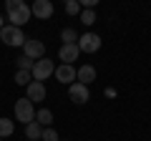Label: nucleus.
<instances>
[{
	"mask_svg": "<svg viewBox=\"0 0 151 141\" xmlns=\"http://www.w3.org/2000/svg\"><path fill=\"white\" fill-rule=\"evenodd\" d=\"M5 10H8V20H10V25L15 28H23L28 20H30V5H25L23 0H8L5 3Z\"/></svg>",
	"mask_w": 151,
	"mask_h": 141,
	"instance_id": "obj_1",
	"label": "nucleus"
},
{
	"mask_svg": "<svg viewBox=\"0 0 151 141\" xmlns=\"http://www.w3.org/2000/svg\"><path fill=\"white\" fill-rule=\"evenodd\" d=\"M0 40H3L5 45H13V48H23L28 38L23 35L20 28H15V25H3V30H0Z\"/></svg>",
	"mask_w": 151,
	"mask_h": 141,
	"instance_id": "obj_2",
	"label": "nucleus"
},
{
	"mask_svg": "<svg viewBox=\"0 0 151 141\" xmlns=\"http://www.w3.org/2000/svg\"><path fill=\"white\" fill-rule=\"evenodd\" d=\"M15 121H20L25 126L35 121V106H33V101H28V98H18L15 101Z\"/></svg>",
	"mask_w": 151,
	"mask_h": 141,
	"instance_id": "obj_3",
	"label": "nucleus"
},
{
	"mask_svg": "<svg viewBox=\"0 0 151 141\" xmlns=\"http://www.w3.org/2000/svg\"><path fill=\"white\" fill-rule=\"evenodd\" d=\"M53 73H55V63H53V60H48V58L35 60V65H33V70H30L33 81H38V83H43L45 78H50Z\"/></svg>",
	"mask_w": 151,
	"mask_h": 141,
	"instance_id": "obj_4",
	"label": "nucleus"
},
{
	"mask_svg": "<svg viewBox=\"0 0 151 141\" xmlns=\"http://www.w3.org/2000/svg\"><path fill=\"white\" fill-rule=\"evenodd\" d=\"M23 55H28L30 60L45 58V43L43 40H35V38H28L25 45H23Z\"/></svg>",
	"mask_w": 151,
	"mask_h": 141,
	"instance_id": "obj_5",
	"label": "nucleus"
},
{
	"mask_svg": "<svg viewBox=\"0 0 151 141\" xmlns=\"http://www.w3.org/2000/svg\"><path fill=\"white\" fill-rule=\"evenodd\" d=\"M30 13L38 18V20H48V18H53L55 8H53L50 0H35V3L30 5Z\"/></svg>",
	"mask_w": 151,
	"mask_h": 141,
	"instance_id": "obj_6",
	"label": "nucleus"
},
{
	"mask_svg": "<svg viewBox=\"0 0 151 141\" xmlns=\"http://www.w3.org/2000/svg\"><path fill=\"white\" fill-rule=\"evenodd\" d=\"M78 48H81V53H96L101 48V38L96 33H83L78 38Z\"/></svg>",
	"mask_w": 151,
	"mask_h": 141,
	"instance_id": "obj_7",
	"label": "nucleus"
},
{
	"mask_svg": "<svg viewBox=\"0 0 151 141\" xmlns=\"http://www.w3.org/2000/svg\"><path fill=\"white\" fill-rule=\"evenodd\" d=\"M68 96H70V101L73 103H86L88 101V86H83V83H70L68 86Z\"/></svg>",
	"mask_w": 151,
	"mask_h": 141,
	"instance_id": "obj_8",
	"label": "nucleus"
},
{
	"mask_svg": "<svg viewBox=\"0 0 151 141\" xmlns=\"http://www.w3.org/2000/svg\"><path fill=\"white\" fill-rule=\"evenodd\" d=\"M76 73H78V70H76L73 65H65V63H60L58 68H55V78H58L60 83H65V86L76 83Z\"/></svg>",
	"mask_w": 151,
	"mask_h": 141,
	"instance_id": "obj_9",
	"label": "nucleus"
},
{
	"mask_svg": "<svg viewBox=\"0 0 151 141\" xmlns=\"http://www.w3.org/2000/svg\"><path fill=\"white\" fill-rule=\"evenodd\" d=\"M78 55H81L78 43L76 45H60V50H58V58L63 60L65 65H73V60H78Z\"/></svg>",
	"mask_w": 151,
	"mask_h": 141,
	"instance_id": "obj_10",
	"label": "nucleus"
},
{
	"mask_svg": "<svg viewBox=\"0 0 151 141\" xmlns=\"http://www.w3.org/2000/svg\"><path fill=\"white\" fill-rule=\"evenodd\" d=\"M25 91H28V96H25L28 101H35V103L45 101V86H43V83H38V81H30Z\"/></svg>",
	"mask_w": 151,
	"mask_h": 141,
	"instance_id": "obj_11",
	"label": "nucleus"
},
{
	"mask_svg": "<svg viewBox=\"0 0 151 141\" xmlns=\"http://www.w3.org/2000/svg\"><path fill=\"white\" fill-rule=\"evenodd\" d=\"M76 81L83 83V86L93 83V81H96V68H93V65H81V68H78V73H76Z\"/></svg>",
	"mask_w": 151,
	"mask_h": 141,
	"instance_id": "obj_12",
	"label": "nucleus"
},
{
	"mask_svg": "<svg viewBox=\"0 0 151 141\" xmlns=\"http://www.w3.org/2000/svg\"><path fill=\"white\" fill-rule=\"evenodd\" d=\"M25 136H28L30 141H40V139H43V126L38 124V121L28 124V126H25Z\"/></svg>",
	"mask_w": 151,
	"mask_h": 141,
	"instance_id": "obj_13",
	"label": "nucleus"
},
{
	"mask_svg": "<svg viewBox=\"0 0 151 141\" xmlns=\"http://www.w3.org/2000/svg\"><path fill=\"white\" fill-rule=\"evenodd\" d=\"M78 38H81V35H76L73 28H63V30H60V40H63V45H76Z\"/></svg>",
	"mask_w": 151,
	"mask_h": 141,
	"instance_id": "obj_14",
	"label": "nucleus"
},
{
	"mask_svg": "<svg viewBox=\"0 0 151 141\" xmlns=\"http://www.w3.org/2000/svg\"><path fill=\"white\" fill-rule=\"evenodd\" d=\"M35 121L43 126V129H50V124H53V114H50L48 109H40V111L35 114Z\"/></svg>",
	"mask_w": 151,
	"mask_h": 141,
	"instance_id": "obj_15",
	"label": "nucleus"
},
{
	"mask_svg": "<svg viewBox=\"0 0 151 141\" xmlns=\"http://www.w3.org/2000/svg\"><path fill=\"white\" fill-rule=\"evenodd\" d=\"M13 131H15V124L10 119H0V139H8Z\"/></svg>",
	"mask_w": 151,
	"mask_h": 141,
	"instance_id": "obj_16",
	"label": "nucleus"
},
{
	"mask_svg": "<svg viewBox=\"0 0 151 141\" xmlns=\"http://www.w3.org/2000/svg\"><path fill=\"white\" fill-rule=\"evenodd\" d=\"M33 81V76H30V70H15V83L18 86H25L28 88V83Z\"/></svg>",
	"mask_w": 151,
	"mask_h": 141,
	"instance_id": "obj_17",
	"label": "nucleus"
},
{
	"mask_svg": "<svg viewBox=\"0 0 151 141\" xmlns=\"http://www.w3.org/2000/svg\"><path fill=\"white\" fill-rule=\"evenodd\" d=\"M81 23L83 25H93V23H96V10H91V8L81 10Z\"/></svg>",
	"mask_w": 151,
	"mask_h": 141,
	"instance_id": "obj_18",
	"label": "nucleus"
},
{
	"mask_svg": "<svg viewBox=\"0 0 151 141\" xmlns=\"http://www.w3.org/2000/svg\"><path fill=\"white\" fill-rule=\"evenodd\" d=\"M65 13L68 15H81V3L78 0H65Z\"/></svg>",
	"mask_w": 151,
	"mask_h": 141,
	"instance_id": "obj_19",
	"label": "nucleus"
},
{
	"mask_svg": "<svg viewBox=\"0 0 151 141\" xmlns=\"http://www.w3.org/2000/svg\"><path fill=\"white\" fill-rule=\"evenodd\" d=\"M33 65H35V60H30L28 55H20L18 58V70H33Z\"/></svg>",
	"mask_w": 151,
	"mask_h": 141,
	"instance_id": "obj_20",
	"label": "nucleus"
},
{
	"mask_svg": "<svg viewBox=\"0 0 151 141\" xmlns=\"http://www.w3.org/2000/svg\"><path fill=\"white\" fill-rule=\"evenodd\" d=\"M40 141H60V139H58V134H55V129L50 126V129H43V139Z\"/></svg>",
	"mask_w": 151,
	"mask_h": 141,
	"instance_id": "obj_21",
	"label": "nucleus"
},
{
	"mask_svg": "<svg viewBox=\"0 0 151 141\" xmlns=\"http://www.w3.org/2000/svg\"><path fill=\"white\" fill-rule=\"evenodd\" d=\"M0 30H3V18H0Z\"/></svg>",
	"mask_w": 151,
	"mask_h": 141,
	"instance_id": "obj_22",
	"label": "nucleus"
}]
</instances>
